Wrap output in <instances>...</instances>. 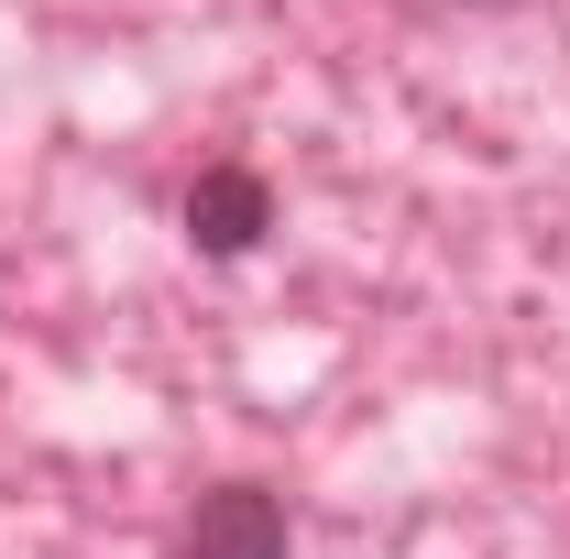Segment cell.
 <instances>
[{
  "mask_svg": "<svg viewBox=\"0 0 570 559\" xmlns=\"http://www.w3.org/2000/svg\"><path fill=\"white\" fill-rule=\"evenodd\" d=\"M296 527H285V493L275 483H209L176 527V559H285Z\"/></svg>",
  "mask_w": 570,
  "mask_h": 559,
  "instance_id": "obj_1",
  "label": "cell"
},
{
  "mask_svg": "<svg viewBox=\"0 0 570 559\" xmlns=\"http://www.w3.org/2000/svg\"><path fill=\"white\" fill-rule=\"evenodd\" d=\"M264 231H275V187H264L253 165H198V187H187V242H198L209 264H242Z\"/></svg>",
  "mask_w": 570,
  "mask_h": 559,
  "instance_id": "obj_2",
  "label": "cell"
},
{
  "mask_svg": "<svg viewBox=\"0 0 570 559\" xmlns=\"http://www.w3.org/2000/svg\"><path fill=\"white\" fill-rule=\"evenodd\" d=\"M494 11H504V0H494Z\"/></svg>",
  "mask_w": 570,
  "mask_h": 559,
  "instance_id": "obj_3",
  "label": "cell"
}]
</instances>
